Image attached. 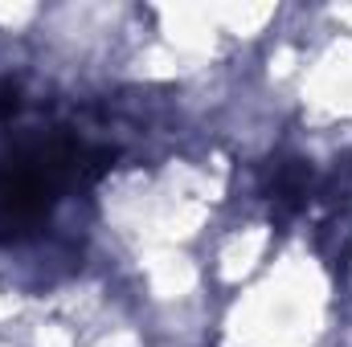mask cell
<instances>
[{
  "label": "cell",
  "instance_id": "obj_1",
  "mask_svg": "<svg viewBox=\"0 0 352 347\" xmlns=\"http://www.w3.org/2000/svg\"><path fill=\"white\" fill-rule=\"evenodd\" d=\"M87 160L94 156L74 143H41L16 152L0 168V237L33 229L66 192V184L87 172Z\"/></svg>",
  "mask_w": 352,
  "mask_h": 347
},
{
  "label": "cell",
  "instance_id": "obj_2",
  "mask_svg": "<svg viewBox=\"0 0 352 347\" xmlns=\"http://www.w3.org/2000/svg\"><path fill=\"white\" fill-rule=\"evenodd\" d=\"M21 110V86L16 82H4L0 86V119H8V115H16Z\"/></svg>",
  "mask_w": 352,
  "mask_h": 347
}]
</instances>
